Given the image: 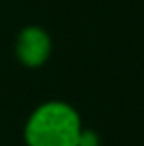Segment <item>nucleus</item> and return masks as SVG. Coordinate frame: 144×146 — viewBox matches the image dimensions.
<instances>
[{"label":"nucleus","mask_w":144,"mask_h":146,"mask_svg":"<svg viewBox=\"0 0 144 146\" xmlns=\"http://www.w3.org/2000/svg\"><path fill=\"white\" fill-rule=\"evenodd\" d=\"M81 131L76 107L63 100H46L28 115L22 139L26 146H78Z\"/></svg>","instance_id":"f257e3e1"},{"label":"nucleus","mask_w":144,"mask_h":146,"mask_svg":"<svg viewBox=\"0 0 144 146\" xmlns=\"http://www.w3.org/2000/svg\"><path fill=\"white\" fill-rule=\"evenodd\" d=\"M54 50L52 37L43 26L28 24L15 37V57L26 68H41Z\"/></svg>","instance_id":"f03ea898"}]
</instances>
